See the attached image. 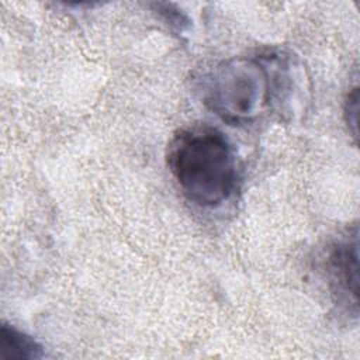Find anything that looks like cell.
Masks as SVG:
<instances>
[{
	"instance_id": "cell-1",
	"label": "cell",
	"mask_w": 360,
	"mask_h": 360,
	"mask_svg": "<svg viewBox=\"0 0 360 360\" xmlns=\"http://www.w3.org/2000/svg\"><path fill=\"white\" fill-rule=\"evenodd\" d=\"M167 167L184 197L202 208H217L236 190V158L228 138L207 124L176 131L167 143Z\"/></svg>"
},
{
	"instance_id": "cell-2",
	"label": "cell",
	"mask_w": 360,
	"mask_h": 360,
	"mask_svg": "<svg viewBox=\"0 0 360 360\" xmlns=\"http://www.w3.org/2000/svg\"><path fill=\"white\" fill-rule=\"evenodd\" d=\"M202 103L231 125L248 124L270 107L269 73L263 55L232 58L214 66L201 82Z\"/></svg>"
},
{
	"instance_id": "cell-3",
	"label": "cell",
	"mask_w": 360,
	"mask_h": 360,
	"mask_svg": "<svg viewBox=\"0 0 360 360\" xmlns=\"http://www.w3.org/2000/svg\"><path fill=\"white\" fill-rule=\"evenodd\" d=\"M357 233L352 239L338 242L326 260V270L333 294L339 301L357 304Z\"/></svg>"
},
{
	"instance_id": "cell-4",
	"label": "cell",
	"mask_w": 360,
	"mask_h": 360,
	"mask_svg": "<svg viewBox=\"0 0 360 360\" xmlns=\"http://www.w3.org/2000/svg\"><path fill=\"white\" fill-rule=\"evenodd\" d=\"M44 357L42 346L11 325L0 328V360H35Z\"/></svg>"
}]
</instances>
